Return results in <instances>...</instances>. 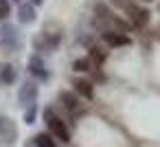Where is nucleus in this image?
Here are the masks:
<instances>
[{
	"mask_svg": "<svg viewBox=\"0 0 160 147\" xmlns=\"http://www.w3.org/2000/svg\"><path fill=\"white\" fill-rule=\"evenodd\" d=\"M72 88H75L83 99H92V94H94L92 84H90V81H86V79H75V81H72Z\"/></svg>",
	"mask_w": 160,
	"mask_h": 147,
	"instance_id": "obj_4",
	"label": "nucleus"
},
{
	"mask_svg": "<svg viewBox=\"0 0 160 147\" xmlns=\"http://www.w3.org/2000/svg\"><path fill=\"white\" fill-rule=\"evenodd\" d=\"M75 68L77 70H90V59H77L75 62Z\"/></svg>",
	"mask_w": 160,
	"mask_h": 147,
	"instance_id": "obj_10",
	"label": "nucleus"
},
{
	"mask_svg": "<svg viewBox=\"0 0 160 147\" xmlns=\"http://www.w3.org/2000/svg\"><path fill=\"white\" fill-rule=\"evenodd\" d=\"M103 40H105L110 46H127V44H132V40H129L125 33H116V31L103 33Z\"/></svg>",
	"mask_w": 160,
	"mask_h": 147,
	"instance_id": "obj_3",
	"label": "nucleus"
},
{
	"mask_svg": "<svg viewBox=\"0 0 160 147\" xmlns=\"http://www.w3.org/2000/svg\"><path fill=\"white\" fill-rule=\"evenodd\" d=\"M35 145L38 147H57L55 138H51V134H38L35 136Z\"/></svg>",
	"mask_w": 160,
	"mask_h": 147,
	"instance_id": "obj_6",
	"label": "nucleus"
},
{
	"mask_svg": "<svg viewBox=\"0 0 160 147\" xmlns=\"http://www.w3.org/2000/svg\"><path fill=\"white\" fill-rule=\"evenodd\" d=\"M114 5H118V7H129V0H114Z\"/></svg>",
	"mask_w": 160,
	"mask_h": 147,
	"instance_id": "obj_13",
	"label": "nucleus"
},
{
	"mask_svg": "<svg viewBox=\"0 0 160 147\" xmlns=\"http://www.w3.org/2000/svg\"><path fill=\"white\" fill-rule=\"evenodd\" d=\"M9 11H11L9 3H7V0H0V18H7V16H9Z\"/></svg>",
	"mask_w": 160,
	"mask_h": 147,
	"instance_id": "obj_8",
	"label": "nucleus"
},
{
	"mask_svg": "<svg viewBox=\"0 0 160 147\" xmlns=\"http://www.w3.org/2000/svg\"><path fill=\"white\" fill-rule=\"evenodd\" d=\"M59 99L64 101V105H66L68 110H75V108L79 105V103H77V97H75V94H70V92H62V94H59Z\"/></svg>",
	"mask_w": 160,
	"mask_h": 147,
	"instance_id": "obj_7",
	"label": "nucleus"
},
{
	"mask_svg": "<svg viewBox=\"0 0 160 147\" xmlns=\"http://www.w3.org/2000/svg\"><path fill=\"white\" fill-rule=\"evenodd\" d=\"M127 13H129V20L136 24V27H142L149 22V11L142 9V7H136V5H129L127 7Z\"/></svg>",
	"mask_w": 160,
	"mask_h": 147,
	"instance_id": "obj_2",
	"label": "nucleus"
},
{
	"mask_svg": "<svg viewBox=\"0 0 160 147\" xmlns=\"http://www.w3.org/2000/svg\"><path fill=\"white\" fill-rule=\"evenodd\" d=\"M22 20L31 22V7H22Z\"/></svg>",
	"mask_w": 160,
	"mask_h": 147,
	"instance_id": "obj_12",
	"label": "nucleus"
},
{
	"mask_svg": "<svg viewBox=\"0 0 160 147\" xmlns=\"http://www.w3.org/2000/svg\"><path fill=\"white\" fill-rule=\"evenodd\" d=\"M46 123H48V129L55 134V138H59L62 143H68V140H70L68 127L64 125V121H62V119L53 116V112H51V110H46Z\"/></svg>",
	"mask_w": 160,
	"mask_h": 147,
	"instance_id": "obj_1",
	"label": "nucleus"
},
{
	"mask_svg": "<svg viewBox=\"0 0 160 147\" xmlns=\"http://www.w3.org/2000/svg\"><path fill=\"white\" fill-rule=\"evenodd\" d=\"M13 68L9 66V64H0V81L2 84H11L13 81Z\"/></svg>",
	"mask_w": 160,
	"mask_h": 147,
	"instance_id": "obj_5",
	"label": "nucleus"
},
{
	"mask_svg": "<svg viewBox=\"0 0 160 147\" xmlns=\"http://www.w3.org/2000/svg\"><path fill=\"white\" fill-rule=\"evenodd\" d=\"M31 73H42V62L40 59H31Z\"/></svg>",
	"mask_w": 160,
	"mask_h": 147,
	"instance_id": "obj_11",
	"label": "nucleus"
},
{
	"mask_svg": "<svg viewBox=\"0 0 160 147\" xmlns=\"http://www.w3.org/2000/svg\"><path fill=\"white\" fill-rule=\"evenodd\" d=\"M90 55H92V57H94V59H97V62H99V64H101V62H103V59H105V53H103V51H101V48H97V46H94V48H92V51H90Z\"/></svg>",
	"mask_w": 160,
	"mask_h": 147,
	"instance_id": "obj_9",
	"label": "nucleus"
}]
</instances>
